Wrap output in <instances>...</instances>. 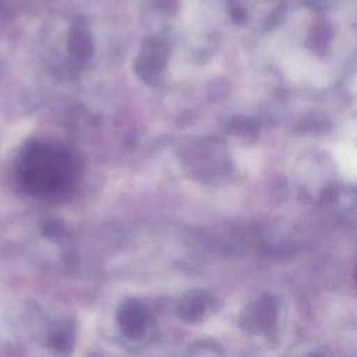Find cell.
<instances>
[{"mask_svg":"<svg viewBox=\"0 0 357 357\" xmlns=\"http://www.w3.org/2000/svg\"><path fill=\"white\" fill-rule=\"evenodd\" d=\"M213 300L204 290H190L180 297L176 307L177 317L187 324H197L208 317Z\"/></svg>","mask_w":357,"mask_h":357,"instance_id":"277c9868","label":"cell"},{"mask_svg":"<svg viewBox=\"0 0 357 357\" xmlns=\"http://www.w3.org/2000/svg\"><path fill=\"white\" fill-rule=\"evenodd\" d=\"M116 322L124 337L130 340L142 339L152 324L149 308L138 298L124 300L116 311Z\"/></svg>","mask_w":357,"mask_h":357,"instance_id":"7a4b0ae2","label":"cell"},{"mask_svg":"<svg viewBox=\"0 0 357 357\" xmlns=\"http://www.w3.org/2000/svg\"><path fill=\"white\" fill-rule=\"evenodd\" d=\"M78 163L60 144L32 138L15 160V180L28 195L52 197L67 192L77 180Z\"/></svg>","mask_w":357,"mask_h":357,"instance_id":"6da1fadb","label":"cell"},{"mask_svg":"<svg viewBox=\"0 0 357 357\" xmlns=\"http://www.w3.org/2000/svg\"><path fill=\"white\" fill-rule=\"evenodd\" d=\"M167 47L159 39H148L134 63L135 75L148 85H155L166 70Z\"/></svg>","mask_w":357,"mask_h":357,"instance_id":"3957f363","label":"cell"},{"mask_svg":"<svg viewBox=\"0 0 357 357\" xmlns=\"http://www.w3.org/2000/svg\"><path fill=\"white\" fill-rule=\"evenodd\" d=\"M40 230L43 236L52 241H64L68 238V229L61 220L56 218H47L42 220Z\"/></svg>","mask_w":357,"mask_h":357,"instance_id":"52a82bcc","label":"cell"},{"mask_svg":"<svg viewBox=\"0 0 357 357\" xmlns=\"http://www.w3.org/2000/svg\"><path fill=\"white\" fill-rule=\"evenodd\" d=\"M92 53L93 45L88 31L81 26H74L68 39V56L71 64H74L75 67L85 66L86 61L91 59Z\"/></svg>","mask_w":357,"mask_h":357,"instance_id":"5b68a950","label":"cell"},{"mask_svg":"<svg viewBox=\"0 0 357 357\" xmlns=\"http://www.w3.org/2000/svg\"><path fill=\"white\" fill-rule=\"evenodd\" d=\"M47 346L60 354H68L75 343V332L70 322L54 325L47 333Z\"/></svg>","mask_w":357,"mask_h":357,"instance_id":"8992f818","label":"cell"}]
</instances>
